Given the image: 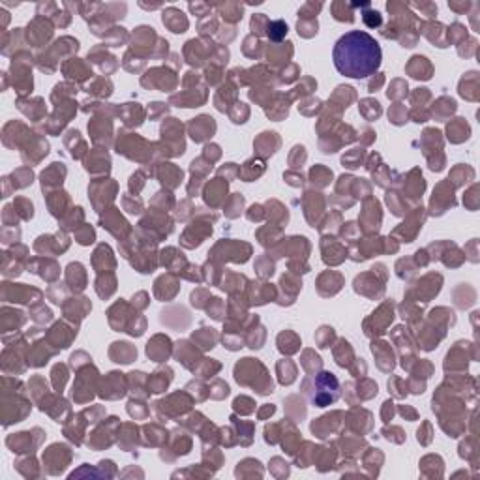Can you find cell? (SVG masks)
<instances>
[{
    "label": "cell",
    "mask_w": 480,
    "mask_h": 480,
    "mask_svg": "<svg viewBox=\"0 0 480 480\" xmlns=\"http://www.w3.org/2000/svg\"><path fill=\"white\" fill-rule=\"evenodd\" d=\"M381 83H383V73H377V81H375V79H372V81H370V92H373V90H375V88H377Z\"/></svg>",
    "instance_id": "cell-21"
},
{
    "label": "cell",
    "mask_w": 480,
    "mask_h": 480,
    "mask_svg": "<svg viewBox=\"0 0 480 480\" xmlns=\"http://www.w3.org/2000/svg\"><path fill=\"white\" fill-rule=\"evenodd\" d=\"M51 34H53L51 24L47 23V21H43V19H39V17L32 24H28V39H32L36 45L47 41V39L51 38Z\"/></svg>",
    "instance_id": "cell-5"
},
{
    "label": "cell",
    "mask_w": 480,
    "mask_h": 480,
    "mask_svg": "<svg viewBox=\"0 0 480 480\" xmlns=\"http://www.w3.org/2000/svg\"><path fill=\"white\" fill-rule=\"evenodd\" d=\"M467 38V32L460 23H454L449 28V39L450 41H458V39H465Z\"/></svg>",
    "instance_id": "cell-18"
},
{
    "label": "cell",
    "mask_w": 480,
    "mask_h": 480,
    "mask_svg": "<svg viewBox=\"0 0 480 480\" xmlns=\"http://www.w3.org/2000/svg\"><path fill=\"white\" fill-rule=\"evenodd\" d=\"M163 24L169 28L171 32L175 34H180V32H186L188 28V19L184 17V13L177 8H169L163 11Z\"/></svg>",
    "instance_id": "cell-4"
},
{
    "label": "cell",
    "mask_w": 480,
    "mask_h": 480,
    "mask_svg": "<svg viewBox=\"0 0 480 480\" xmlns=\"http://www.w3.org/2000/svg\"><path fill=\"white\" fill-rule=\"evenodd\" d=\"M449 137L454 143H460L469 137V126L464 122V118H456L452 124H449Z\"/></svg>",
    "instance_id": "cell-7"
},
{
    "label": "cell",
    "mask_w": 480,
    "mask_h": 480,
    "mask_svg": "<svg viewBox=\"0 0 480 480\" xmlns=\"http://www.w3.org/2000/svg\"><path fill=\"white\" fill-rule=\"evenodd\" d=\"M53 379H54V388L56 390H62L64 383H66V368L64 366H54L53 370Z\"/></svg>",
    "instance_id": "cell-17"
},
{
    "label": "cell",
    "mask_w": 480,
    "mask_h": 480,
    "mask_svg": "<svg viewBox=\"0 0 480 480\" xmlns=\"http://www.w3.org/2000/svg\"><path fill=\"white\" fill-rule=\"evenodd\" d=\"M251 32L255 34V36H261L264 30H266V26H268V19H266V15L264 13H257V15L251 17Z\"/></svg>",
    "instance_id": "cell-13"
},
{
    "label": "cell",
    "mask_w": 480,
    "mask_h": 480,
    "mask_svg": "<svg viewBox=\"0 0 480 480\" xmlns=\"http://www.w3.org/2000/svg\"><path fill=\"white\" fill-rule=\"evenodd\" d=\"M409 73L415 79H430L432 77V66L428 62L426 56H413L411 64L407 66Z\"/></svg>",
    "instance_id": "cell-6"
},
{
    "label": "cell",
    "mask_w": 480,
    "mask_h": 480,
    "mask_svg": "<svg viewBox=\"0 0 480 480\" xmlns=\"http://www.w3.org/2000/svg\"><path fill=\"white\" fill-rule=\"evenodd\" d=\"M334 66L341 75L364 79L379 70L383 53L373 36L362 30L343 34L334 45Z\"/></svg>",
    "instance_id": "cell-1"
},
{
    "label": "cell",
    "mask_w": 480,
    "mask_h": 480,
    "mask_svg": "<svg viewBox=\"0 0 480 480\" xmlns=\"http://www.w3.org/2000/svg\"><path fill=\"white\" fill-rule=\"evenodd\" d=\"M216 130V124H214V118L210 116H199V118H194V122L190 124V132H192V137L194 141H205L209 135H212Z\"/></svg>",
    "instance_id": "cell-3"
},
{
    "label": "cell",
    "mask_w": 480,
    "mask_h": 480,
    "mask_svg": "<svg viewBox=\"0 0 480 480\" xmlns=\"http://www.w3.org/2000/svg\"><path fill=\"white\" fill-rule=\"evenodd\" d=\"M323 8V4L321 2H308V4H304L302 8L298 9V15H300V19H315V15H317V11Z\"/></svg>",
    "instance_id": "cell-15"
},
{
    "label": "cell",
    "mask_w": 480,
    "mask_h": 480,
    "mask_svg": "<svg viewBox=\"0 0 480 480\" xmlns=\"http://www.w3.org/2000/svg\"><path fill=\"white\" fill-rule=\"evenodd\" d=\"M449 6L452 9H456V11H464V9H467L469 6H471V4H452V2H450Z\"/></svg>",
    "instance_id": "cell-23"
},
{
    "label": "cell",
    "mask_w": 480,
    "mask_h": 480,
    "mask_svg": "<svg viewBox=\"0 0 480 480\" xmlns=\"http://www.w3.org/2000/svg\"><path fill=\"white\" fill-rule=\"evenodd\" d=\"M413 8H420L422 11H426L428 17H434L437 13V6L435 4H413Z\"/></svg>",
    "instance_id": "cell-20"
},
{
    "label": "cell",
    "mask_w": 480,
    "mask_h": 480,
    "mask_svg": "<svg viewBox=\"0 0 480 480\" xmlns=\"http://www.w3.org/2000/svg\"><path fill=\"white\" fill-rule=\"evenodd\" d=\"M115 347L118 349V355H113V358H116L115 362L128 364V362H132L133 358L137 356V351H135L130 343H115Z\"/></svg>",
    "instance_id": "cell-10"
},
{
    "label": "cell",
    "mask_w": 480,
    "mask_h": 480,
    "mask_svg": "<svg viewBox=\"0 0 480 480\" xmlns=\"http://www.w3.org/2000/svg\"><path fill=\"white\" fill-rule=\"evenodd\" d=\"M402 415H403V417L411 418V420H415V418H417V413H415L413 409H409V407H402Z\"/></svg>",
    "instance_id": "cell-22"
},
{
    "label": "cell",
    "mask_w": 480,
    "mask_h": 480,
    "mask_svg": "<svg viewBox=\"0 0 480 480\" xmlns=\"http://www.w3.org/2000/svg\"><path fill=\"white\" fill-rule=\"evenodd\" d=\"M266 32L270 39L274 41H279L287 34V24L283 21H268V26H266Z\"/></svg>",
    "instance_id": "cell-11"
},
{
    "label": "cell",
    "mask_w": 480,
    "mask_h": 480,
    "mask_svg": "<svg viewBox=\"0 0 480 480\" xmlns=\"http://www.w3.org/2000/svg\"><path fill=\"white\" fill-rule=\"evenodd\" d=\"M218 9H220V15L225 17V19L231 21V23H237V21L242 19V6H240V4L227 2V4H220Z\"/></svg>",
    "instance_id": "cell-8"
},
{
    "label": "cell",
    "mask_w": 480,
    "mask_h": 480,
    "mask_svg": "<svg viewBox=\"0 0 480 480\" xmlns=\"http://www.w3.org/2000/svg\"><path fill=\"white\" fill-rule=\"evenodd\" d=\"M362 21H364L370 28H375V26H379L381 21H383V17H381V13L377 11V9H372V8H366L364 11H362Z\"/></svg>",
    "instance_id": "cell-14"
},
{
    "label": "cell",
    "mask_w": 480,
    "mask_h": 480,
    "mask_svg": "<svg viewBox=\"0 0 480 480\" xmlns=\"http://www.w3.org/2000/svg\"><path fill=\"white\" fill-rule=\"evenodd\" d=\"M285 368H287V370H283V366L278 364L279 381H281L283 385H289V383H293V381H294V366L291 364L289 360H285Z\"/></svg>",
    "instance_id": "cell-16"
},
{
    "label": "cell",
    "mask_w": 480,
    "mask_h": 480,
    "mask_svg": "<svg viewBox=\"0 0 480 480\" xmlns=\"http://www.w3.org/2000/svg\"><path fill=\"white\" fill-rule=\"evenodd\" d=\"M310 394V400L317 407H326L338 400L340 396V383L336 379V375L330 372H321L313 379V388L306 390Z\"/></svg>",
    "instance_id": "cell-2"
},
{
    "label": "cell",
    "mask_w": 480,
    "mask_h": 480,
    "mask_svg": "<svg viewBox=\"0 0 480 480\" xmlns=\"http://www.w3.org/2000/svg\"><path fill=\"white\" fill-rule=\"evenodd\" d=\"M332 15L334 19H338V21H347V23H353V21H355L353 8H351V4H345V2H334Z\"/></svg>",
    "instance_id": "cell-9"
},
{
    "label": "cell",
    "mask_w": 480,
    "mask_h": 480,
    "mask_svg": "<svg viewBox=\"0 0 480 480\" xmlns=\"http://www.w3.org/2000/svg\"><path fill=\"white\" fill-rule=\"evenodd\" d=\"M272 413H274V405H266V407H264V409L259 413V417L264 418L266 415H272Z\"/></svg>",
    "instance_id": "cell-24"
},
{
    "label": "cell",
    "mask_w": 480,
    "mask_h": 480,
    "mask_svg": "<svg viewBox=\"0 0 480 480\" xmlns=\"http://www.w3.org/2000/svg\"><path fill=\"white\" fill-rule=\"evenodd\" d=\"M296 28H298V34H300V36L311 38L313 34H317V21H315V19H300L298 24H296Z\"/></svg>",
    "instance_id": "cell-12"
},
{
    "label": "cell",
    "mask_w": 480,
    "mask_h": 480,
    "mask_svg": "<svg viewBox=\"0 0 480 480\" xmlns=\"http://www.w3.org/2000/svg\"><path fill=\"white\" fill-rule=\"evenodd\" d=\"M190 9L194 11L195 15L205 17V15H209L210 6H209V4H190Z\"/></svg>",
    "instance_id": "cell-19"
}]
</instances>
